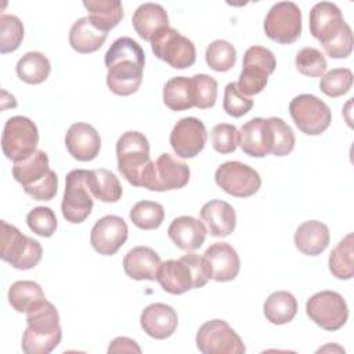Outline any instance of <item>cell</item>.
I'll use <instances>...</instances> for the list:
<instances>
[{"label":"cell","mask_w":354,"mask_h":354,"mask_svg":"<svg viewBox=\"0 0 354 354\" xmlns=\"http://www.w3.org/2000/svg\"><path fill=\"white\" fill-rule=\"evenodd\" d=\"M205 59L210 69L216 72H227L235 65L236 50L230 41L217 39L207 46Z\"/></svg>","instance_id":"obj_37"},{"label":"cell","mask_w":354,"mask_h":354,"mask_svg":"<svg viewBox=\"0 0 354 354\" xmlns=\"http://www.w3.org/2000/svg\"><path fill=\"white\" fill-rule=\"evenodd\" d=\"M15 71L22 82L28 84H40L48 77L51 64L43 53L28 51L18 59Z\"/></svg>","instance_id":"obj_33"},{"label":"cell","mask_w":354,"mask_h":354,"mask_svg":"<svg viewBox=\"0 0 354 354\" xmlns=\"http://www.w3.org/2000/svg\"><path fill=\"white\" fill-rule=\"evenodd\" d=\"M0 257L17 270H30L39 264L43 248L39 241L24 235L15 225L1 220Z\"/></svg>","instance_id":"obj_5"},{"label":"cell","mask_w":354,"mask_h":354,"mask_svg":"<svg viewBox=\"0 0 354 354\" xmlns=\"http://www.w3.org/2000/svg\"><path fill=\"white\" fill-rule=\"evenodd\" d=\"M108 353H141V348L136 340L126 336H119L111 342Z\"/></svg>","instance_id":"obj_49"},{"label":"cell","mask_w":354,"mask_h":354,"mask_svg":"<svg viewBox=\"0 0 354 354\" xmlns=\"http://www.w3.org/2000/svg\"><path fill=\"white\" fill-rule=\"evenodd\" d=\"M242 66H253L271 75L275 71L277 59L271 50L263 46H252L245 51Z\"/></svg>","instance_id":"obj_47"},{"label":"cell","mask_w":354,"mask_h":354,"mask_svg":"<svg viewBox=\"0 0 354 354\" xmlns=\"http://www.w3.org/2000/svg\"><path fill=\"white\" fill-rule=\"evenodd\" d=\"M189 167L173 155L160 153L156 162L151 160L144 170L141 187L149 191H170L185 187L189 181Z\"/></svg>","instance_id":"obj_6"},{"label":"cell","mask_w":354,"mask_h":354,"mask_svg":"<svg viewBox=\"0 0 354 354\" xmlns=\"http://www.w3.org/2000/svg\"><path fill=\"white\" fill-rule=\"evenodd\" d=\"M65 145L72 158L88 162L97 158L101 149V137L88 123L77 122L71 124L65 134Z\"/></svg>","instance_id":"obj_18"},{"label":"cell","mask_w":354,"mask_h":354,"mask_svg":"<svg viewBox=\"0 0 354 354\" xmlns=\"http://www.w3.org/2000/svg\"><path fill=\"white\" fill-rule=\"evenodd\" d=\"M165 218V209L153 201H140L130 210L131 223L140 230H156Z\"/></svg>","instance_id":"obj_36"},{"label":"cell","mask_w":354,"mask_h":354,"mask_svg":"<svg viewBox=\"0 0 354 354\" xmlns=\"http://www.w3.org/2000/svg\"><path fill=\"white\" fill-rule=\"evenodd\" d=\"M289 113L297 129L307 136L322 134L332 122L330 108L313 94L296 95L289 102Z\"/></svg>","instance_id":"obj_10"},{"label":"cell","mask_w":354,"mask_h":354,"mask_svg":"<svg viewBox=\"0 0 354 354\" xmlns=\"http://www.w3.org/2000/svg\"><path fill=\"white\" fill-rule=\"evenodd\" d=\"M129 228L126 221L115 214L104 216L91 228L90 242L93 249L104 256L115 254L127 241Z\"/></svg>","instance_id":"obj_16"},{"label":"cell","mask_w":354,"mask_h":354,"mask_svg":"<svg viewBox=\"0 0 354 354\" xmlns=\"http://www.w3.org/2000/svg\"><path fill=\"white\" fill-rule=\"evenodd\" d=\"M209 264L212 279L217 282H228L236 278L241 270V260L236 250L225 242L212 243L203 253Z\"/></svg>","instance_id":"obj_20"},{"label":"cell","mask_w":354,"mask_h":354,"mask_svg":"<svg viewBox=\"0 0 354 354\" xmlns=\"http://www.w3.org/2000/svg\"><path fill=\"white\" fill-rule=\"evenodd\" d=\"M267 82L268 75L264 71L253 66H242L236 87L243 95L250 97L261 93L266 88Z\"/></svg>","instance_id":"obj_45"},{"label":"cell","mask_w":354,"mask_h":354,"mask_svg":"<svg viewBox=\"0 0 354 354\" xmlns=\"http://www.w3.org/2000/svg\"><path fill=\"white\" fill-rule=\"evenodd\" d=\"M272 130L268 119L253 118L238 130V145L243 153L253 158H263L271 153Z\"/></svg>","instance_id":"obj_17"},{"label":"cell","mask_w":354,"mask_h":354,"mask_svg":"<svg viewBox=\"0 0 354 354\" xmlns=\"http://www.w3.org/2000/svg\"><path fill=\"white\" fill-rule=\"evenodd\" d=\"M206 141V127L201 119L194 116L180 119L170 133V145L173 151L177 156L184 159L195 158L205 148Z\"/></svg>","instance_id":"obj_15"},{"label":"cell","mask_w":354,"mask_h":354,"mask_svg":"<svg viewBox=\"0 0 354 354\" xmlns=\"http://www.w3.org/2000/svg\"><path fill=\"white\" fill-rule=\"evenodd\" d=\"M353 243L354 235L348 232L330 252L329 254V271L337 279H351L354 277V261H353Z\"/></svg>","instance_id":"obj_34"},{"label":"cell","mask_w":354,"mask_h":354,"mask_svg":"<svg viewBox=\"0 0 354 354\" xmlns=\"http://www.w3.org/2000/svg\"><path fill=\"white\" fill-rule=\"evenodd\" d=\"M26 324L21 340L25 354H48L62 339L59 314L48 300H41L26 311Z\"/></svg>","instance_id":"obj_3"},{"label":"cell","mask_w":354,"mask_h":354,"mask_svg":"<svg viewBox=\"0 0 354 354\" xmlns=\"http://www.w3.org/2000/svg\"><path fill=\"white\" fill-rule=\"evenodd\" d=\"M271 130H272V149L271 153L275 156H286L289 155L295 148V133L292 127L281 118L271 116L268 118Z\"/></svg>","instance_id":"obj_41"},{"label":"cell","mask_w":354,"mask_h":354,"mask_svg":"<svg viewBox=\"0 0 354 354\" xmlns=\"http://www.w3.org/2000/svg\"><path fill=\"white\" fill-rule=\"evenodd\" d=\"M105 32L97 29L88 17H82L73 22L69 30V44L80 54H90L101 48L106 40Z\"/></svg>","instance_id":"obj_27"},{"label":"cell","mask_w":354,"mask_h":354,"mask_svg":"<svg viewBox=\"0 0 354 354\" xmlns=\"http://www.w3.org/2000/svg\"><path fill=\"white\" fill-rule=\"evenodd\" d=\"M83 6L88 11L91 24L105 33L123 18V7L119 0H84Z\"/></svg>","instance_id":"obj_30"},{"label":"cell","mask_w":354,"mask_h":354,"mask_svg":"<svg viewBox=\"0 0 354 354\" xmlns=\"http://www.w3.org/2000/svg\"><path fill=\"white\" fill-rule=\"evenodd\" d=\"M87 184L94 198L101 202H118L122 198L123 189L119 178L108 169L88 170Z\"/></svg>","instance_id":"obj_32"},{"label":"cell","mask_w":354,"mask_h":354,"mask_svg":"<svg viewBox=\"0 0 354 354\" xmlns=\"http://www.w3.org/2000/svg\"><path fill=\"white\" fill-rule=\"evenodd\" d=\"M24 24L17 15H0V53L7 54L15 51L24 39Z\"/></svg>","instance_id":"obj_38"},{"label":"cell","mask_w":354,"mask_h":354,"mask_svg":"<svg viewBox=\"0 0 354 354\" xmlns=\"http://www.w3.org/2000/svg\"><path fill=\"white\" fill-rule=\"evenodd\" d=\"M207 230L202 221L191 216L176 217L169 228L167 235L171 242L181 250L192 252L199 249L206 239Z\"/></svg>","instance_id":"obj_23"},{"label":"cell","mask_w":354,"mask_h":354,"mask_svg":"<svg viewBox=\"0 0 354 354\" xmlns=\"http://www.w3.org/2000/svg\"><path fill=\"white\" fill-rule=\"evenodd\" d=\"M116 159L120 174L134 187H141V178L149 159L148 138L140 131H126L116 142Z\"/></svg>","instance_id":"obj_4"},{"label":"cell","mask_w":354,"mask_h":354,"mask_svg":"<svg viewBox=\"0 0 354 354\" xmlns=\"http://www.w3.org/2000/svg\"><path fill=\"white\" fill-rule=\"evenodd\" d=\"M201 218L212 236H228L236 225V213L234 207L221 199L206 202L201 209Z\"/></svg>","instance_id":"obj_22"},{"label":"cell","mask_w":354,"mask_h":354,"mask_svg":"<svg viewBox=\"0 0 354 354\" xmlns=\"http://www.w3.org/2000/svg\"><path fill=\"white\" fill-rule=\"evenodd\" d=\"M26 224L30 228V231L44 238H50L51 235H54L58 227L55 213L47 206L33 207L26 214Z\"/></svg>","instance_id":"obj_42"},{"label":"cell","mask_w":354,"mask_h":354,"mask_svg":"<svg viewBox=\"0 0 354 354\" xmlns=\"http://www.w3.org/2000/svg\"><path fill=\"white\" fill-rule=\"evenodd\" d=\"M296 69L308 77H321L326 71V59L315 47H303L295 58Z\"/></svg>","instance_id":"obj_40"},{"label":"cell","mask_w":354,"mask_h":354,"mask_svg":"<svg viewBox=\"0 0 354 354\" xmlns=\"http://www.w3.org/2000/svg\"><path fill=\"white\" fill-rule=\"evenodd\" d=\"M156 281L170 295H183L189 289H195V278L184 256L160 263Z\"/></svg>","instance_id":"obj_21"},{"label":"cell","mask_w":354,"mask_h":354,"mask_svg":"<svg viewBox=\"0 0 354 354\" xmlns=\"http://www.w3.org/2000/svg\"><path fill=\"white\" fill-rule=\"evenodd\" d=\"M195 342L203 354H243L246 351L241 336L224 319H210L201 325Z\"/></svg>","instance_id":"obj_11"},{"label":"cell","mask_w":354,"mask_h":354,"mask_svg":"<svg viewBox=\"0 0 354 354\" xmlns=\"http://www.w3.org/2000/svg\"><path fill=\"white\" fill-rule=\"evenodd\" d=\"M131 22L137 35L141 39L151 41L159 30L169 26V17L160 4L144 3L134 11Z\"/></svg>","instance_id":"obj_26"},{"label":"cell","mask_w":354,"mask_h":354,"mask_svg":"<svg viewBox=\"0 0 354 354\" xmlns=\"http://www.w3.org/2000/svg\"><path fill=\"white\" fill-rule=\"evenodd\" d=\"M44 299L41 286L35 281H17L8 289V303L18 313H26Z\"/></svg>","instance_id":"obj_35"},{"label":"cell","mask_w":354,"mask_h":354,"mask_svg":"<svg viewBox=\"0 0 354 354\" xmlns=\"http://www.w3.org/2000/svg\"><path fill=\"white\" fill-rule=\"evenodd\" d=\"M50 170L51 169L48 166L47 153L44 151L36 149L26 159L14 162L12 177L22 185V188H28L40 183Z\"/></svg>","instance_id":"obj_28"},{"label":"cell","mask_w":354,"mask_h":354,"mask_svg":"<svg viewBox=\"0 0 354 354\" xmlns=\"http://www.w3.org/2000/svg\"><path fill=\"white\" fill-rule=\"evenodd\" d=\"M212 145L218 153H231L238 147V130L234 124L218 123L212 130Z\"/></svg>","instance_id":"obj_46"},{"label":"cell","mask_w":354,"mask_h":354,"mask_svg":"<svg viewBox=\"0 0 354 354\" xmlns=\"http://www.w3.org/2000/svg\"><path fill=\"white\" fill-rule=\"evenodd\" d=\"M253 106V100L243 95L236 83L231 82L224 88V100H223V109L232 118H241L246 115Z\"/></svg>","instance_id":"obj_43"},{"label":"cell","mask_w":354,"mask_h":354,"mask_svg":"<svg viewBox=\"0 0 354 354\" xmlns=\"http://www.w3.org/2000/svg\"><path fill=\"white\" fill-rule=\"evenodd\" d=\"M151 48L155 57L174 69H187L196 59L194 43L170 26L163 28L152 37Z\"/></svg>","instance_id":"obj_9"},{"label":"cell","mask_w":354,"mask_h":354,"mask_svg":"<svg viewBox=\"0 0 354 354\" xmlns=\"http://www.w3.org/2000/svg\"><path fill=\"white\" fill-rule=\"evenodd\" d=\"M264 317L274 325H285L293 321L297 313V300L288 290L272 292L263 306Z\"/></svg>","instance_id":"obj_31"},{"label":"cell","mask_w":354,"mask_h":354,"mask_svg":"<svg viewBox=\"0 0 354 354\" xmlns=\"http://www.w3.org/2000/svg\"><path fill=\"white\" fill-rule=\"evenodd\" d=\"M142 330L158 340L170 337L178 325L176 310L165 303H152L147 306L140 315Z\"/></svg>","instance_id":"obj_19"},{"label":"cell","mask_w":354,"mask_h":354,"mask_svg":"<svg viewBox=\"0 0 354 354\" xmlns=\"http://www.w3.org/2000/svg\"><path fill=\"white\" fill-rule=\"evenodd\" d=\"M308 318L325 330L340 329L348 318V307L343 296L333 290H321L306 303Z\"/></svg>","instance_id":"obj_12"},{"label":"cell","mask_w":354,"mask_h":354,"mask_svg":"<svg viewBox=\"0 0 354 354\" xmlns=\"http://www.w3.org/2000/svg\"><path fill=\"white\" fill-rule=\"evenodd\" d=\"M216 184L228 195L248 198L261 187L260 174L246 163L230 160L220 165L214 173Z\"/></svg>","instance_id":"obj_14"},{"label":"cell","mask_w":354,"mask_h":354,"mask_svg":"<svg viewBox=\"0 0 354 354\" xmlns=\"http://www.w3.org/2000/svg\"><path fill=\"white\" fill-rule=\"evenodd\" d=\"M310 32L330 58H346L353 51V30L335 3L319 1L313 6Z\"/></svg>","instance_id":"obj_2"},{"label":"cell","mask_w":354,"mask_h":354,"mask_svg":"<svg viewBox=\"0 0 354 354\" xmlns=\"http://www.w3.org/2000/svg\"><path fill=\"white\" fill-rule=\"evenodd\" d=\"M39 144V130L35 122L26 116H11L7 119L1 134V149L12 162L30 156Z\"/></svg>","instance_id":"obj_7"},{"label":"cell","mask_w":354,"mask_h":354,"mask_svg":"<svg viewBox=\"0 0 354 354\" xmlns=\"http://www.w3.org/2000/svg\"><path fill=\"white\" fill-rule=\"evenodd\" d=\"M87 173L88 170L75 169L65 177L61 210L64 218L73 224L83 223L93 210L94 201L87 184Z\"/></svg>","instance_id":"obj_8"},{"label":"cell","mask_w":354,"mask_h":354,"mask_svg":"<svg viewBox=\"0 0 354 354\" xmlns=\"http://www.w3.org/2000/svg\"><path fill=\"white\" fill-rule=\"evenodd\" d=\"M58 189V177L54 170H50L48 174L37 184L24 188L25 194L36 201H51L57 195Z\"/></svg>","instance_id":"obj_48"},{"label":"cell","mask_w":354,"mask_h":354,"mask_svg":"<svg viewBox=\"0 0 354 354\" xmlns=\"http://www.w3.org/2000/svg\"><path fill=\"white\" fill-rule=\"evenodd\" d=\"M163 102L171 111H185L196 104L192 77L174 76L163 87Z\"/></svg>","instance_id":"obj_29"},{"label":"cell","mask_w":354,"mask_h":354,"mask_svg":"<svg viewBox=\"0 0 354 354\" xmlns=\"http://www.w3.org/2000/svg\"><path fill=\"white\" fill-rule=\"evenodd\" d=\"M106 86L116 95L134 94L142 82L145 54L131 37L116 39L105 53Z\"/></svg>","instance_id":"obj_1"},{"label":"cell","mask_w":354,"mask_h":354,"mask_svg":"<svg viewBox=\"0 0 354 354\" xmlns=\"http://www.w3.org/2000/svg\"><path fill=\"white\" fill-rule=\"evenodd\" d=\"M192 82L195 86V106L199 109H207L214 106L217 100V82L214 77L206 73H198L192 76Z\"/></svg>","instance_id":"obj_44"},{"label":"cell","mask_w":354,"mask_h":354,"mask_svg":"<svg viewBox=\"0 0 354 354\" xmlns=\"http://www.w3.org/2000/svg\"><path fill=\"white\" fill-rule=\"evenodd\" d=\"M353 86V72L348 68H335L321 76L319 88L328 97L336 98L346 94Z\"/></svg>","instance_id":"obj_39"},{"label":"cell","mask_w":354,"mask_h":354,"mask_svg":"<svg viewBox=\"0 0 354 354\" xmlns=\"http://www.w3.org/2000/svg\"><path fill=\"white\" fill-rule=\"evenodd\" d=\"M293 239L299 252L307 256H318L328 248L330 234L326 224L318 220H308L297 227Z\"/></svg>","instance_id":"obj_25"},{"label":"cell","mask_w":354,"mask_h":354,"mask_svg":"<svg viewBox=\"0 0 354 354\" xmlns=\"http://www.w3.org/2000/svg\"><path fill=\"white\" fill-rule=\"evenodd\" d=\"M266 35L281 44L296 41L301 33V11L293 1L275 3L264 19Z\"/></svg>","instance_id":"obj_13"},{"label":"cell","mask_w":354,"mask_h":354,"mask_svg":"<svg viewBox=\"0 0 354 354\" xmlns=\"http://www.w3.org/2000/svg\"><path fill=\"white\" fill-rule=\"evenodd\" d=\"M160 263L159 254L152 248L136 246L126 253L123 259V270L131 279L155 281Z\"/></svg>","instance_id":"obj_24"}]
</instances>
